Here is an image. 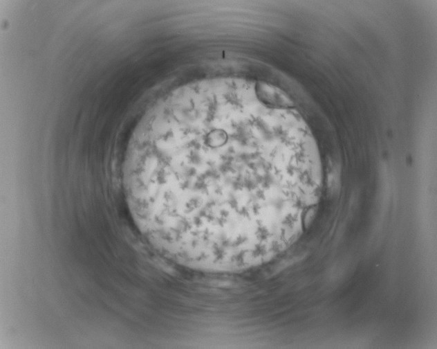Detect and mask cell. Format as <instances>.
<instances>
[{
	"instance_id": "cell-1",
	"label": "cell",
	"mask_w": 437,
	"mask_h": 349,
	"mask_svg": "<svg viewBox=\"0 0 437 349\" xmlns=\"http://www.w3.org/2000/svg\"><path fill=\"white\" fill-rule=\"evenodd\" d=\"M319 150L289 107L243 82L189 89L156 110L126 156L137 224L169 260L239 273L299 236L322 186Z\"/></svg>"
}]
</instances>
